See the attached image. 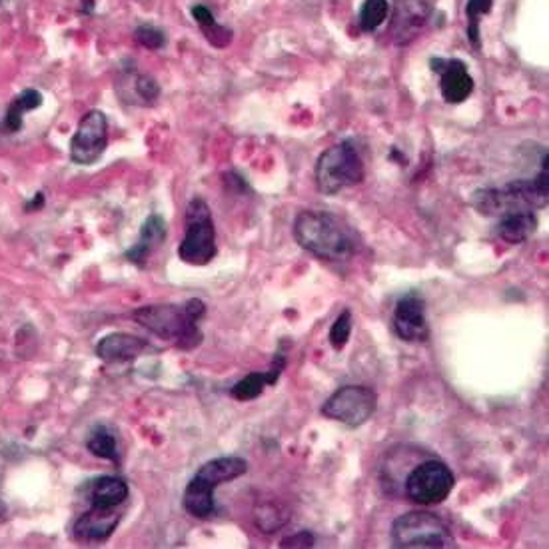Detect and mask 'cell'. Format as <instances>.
I'll use <instances>...</instances> for the list:
<instances>
[{"mask_svg":"<svg viewBox=\"0 0 549 549\" xmlns=\"http://www.w3.org/2000/svg\"><path fill=\"white\" fill-rule=\"evenodd\" d=\"M294 238L299 248L316 258L338 262L356 252V238L338 216L322 210H304L294 220Z\"/></svg>","mask_w":549,"mask_h":549,"instance_id":"6da1fadb","label":"cell"},{"mask_svg":"<svg viewBox=\"0 0 549 549\" xmlns=\"http://www.w3.org/2000/svg\"><path fill=\"white\" fill-rule=\"evenodd\" d=\"M206 314V306L200 298L188 299L184 306L152 304L134 309L136 324L146 328L164 339H174L178 348L194 349L202 342L200 319Z\"/></svg>","mask_w":549,"mask_h":549,"instance_id":"7a4b0ae2","label":"cell"},{"mask_svg":"<svg viewBox=\"0 0 549 549\" xmlns=\"http://www.w3.org/2000/svg\"><path fill=\"white\" fill-rule=\"evenodd\" d=\"M547 152L544 154L542 170L534 180H515L502 188H482L474 194V206L484 216H502L512 210H537L547 206L549 198V170Z\"/></svg>","mask_w":549,"mask_h":549,"instance_id":"3957f363","label":"cell"},{"mask_svg":"<svg viewBox=\"0 0 549 549\" xmlns=\"http://www.w3.org/2000/svg\"><path fill=\"white\" fill-rule=\"evenodd\" d=\"M248 472V462L244 457L226 456L214 457L198 469L196 475L190 479L182 497L184 509L198 519L212 517L216 512L214 489L222 484H230L242 477Z\"/></svg>","mask_w":549,"mask_h":549,"instance_id":"277c9868","label":"cell"},{"mask_svg":"<svg viewBox=\"0 0 549 549\" xmlns=\"http://www.w3.org/2000/svg\"><path fill=\"white\" fill-rule=\"evenodd\" d=\"M316 186L324 196L339 194L344 188H352L366 176L364 160L352 140L326 148L316 160Z\"/></svg>","mask_w":549,"mask_h":549,"instance_id":"5b68a950","label":"cell"},{"mask_svg":"<svg viewBox=\"0 0 549 549\" xmlns=\"http://www.w3.org/2000/svg\"><path fill=\"white\" fill-rule=\"evenodd\" d=\"M218 254L216 228L210 206L202 198L190 200L186 208V232L178 256L190 266H208Z\"/></svg>","mask_w":549,"mask_h":549,"instance_id":"8992f818","label":"cell"},{"mask_svg":"<svg viewBox=\"0 0 549 549\" xmlns=\"http://www.w3.org/2000/svg\"><path fill=\"white\" fill-rule=\"evenodd\" d=\"M394 547L432 549L456 547V539L442 517L429 512H407L392 524Z\"/></svg>","mask_w":549,"mask_h":549,"instance_id":"52a82bcc","label":"cell"},{"mask_svg":"<svg viewBox=\"0 0 549 549\" xmlns=\"http://www.w3.org/2000/svg\"><path fill=\"white\" fill-rule=\"evenodd\" d=\"M377 409V394L372 387L349 384L329 396L322 406V416L348 427H362Z\"/></svg>","mask_w":549,"mask_h":549,"instance_id":"ba28073f","label":"cell"},{"mask_svg":"<svg viewBox=\"0 0 549 549\" xmlns=\"http://www.w3.org/2000/svg\"><path fill=\"white\" fill-rule=\"evenodd\" d=\"M456 485L454 472L439 459L416 466L406 479V495L417 505H437L446 502Z\"/></svg>","mask_w":549,"mask_h":549,"instance_id":"9c48e42d","label":"cell"},{"mask_svg":"<svg viewBox=\"0 0 549 549\" xmlns=\"http://www.w3.org/2000/svg\"><path fill=\"white\" fill-rule=\"evenodd\" d=\"M108 146V118L103 110H90L80 120L70 140V160L80 166H90L104 154Z\"/></svg>","mask_w":549,"mask_h":549,"instance_id":"30bf717a","label":"cell"},{"mask_svg":"<svg viewBox=\"0 0 549 549\" xmlns=\"http://www.w3.org/2000/svg\"><path fill=\"white\" fill-rule=\"evenodd\" d=\"M437 0H396L389 16V34L397 46H407L432 23Z\"/></svg>","mask_w":549,"mask_h":549,"instance_id":"8fae6325","label":"cell"},{"mask_svg":"<svg viewBox=\"0 0 549 549\" xmlns=\"http://www.w3.org/2000/svg\"><path fill=\"white\" fill-rule=\"evenodd\" d=\"M429 68L439 74V90L447 104H462L472 96L474 78L464 60L436 56L429 60Z\"/></svg>","mask_w":549,"mask_h":549,"instance_id":"7c38bea8","label":"cell"},{"mask_svg":"<svg viewBox=\"0 0 549 549\" xmlns=\"http://www.w3.org/2000/svg\"><path fill=\"white\" fill-rule=\"evenodd\" d=\"M394 329L399 339L409 344H422L429 338L424 298L409 292L399 298L394 309Z\"/></svg>","mask_w":549,"mask_h":549,"instance_id":"4fadbf2b","label":"cell"},{"mask_svg":"<svg viewBox=\"0 0 549 549\" xmlns=\"http://www.w3.org/2000/svg\"><path fill=\"white\" fill-rule=\"evenodd\" d=\"M116 93L120 100L132 106H154L160 98V86L152 76L144 73L130 63L123 66L116 78Z\"/></svg>","mask_w":549,"mask_h":549,"instance_id":"5bb4252c","label":"cell"},{"mask_svg":"<svg viewBox=\"0 0 549 549\" xmlns=\"http://www.w3.org/2000/svg\"><path fill=\"white\" fill-rule=\"evenodd\" d=\"M120 519H123V512H118V507L93 505L86 514L78 517L74 537L78 542H106L114 534Z\"/></svg>","mask_w":549,"mask_h":549,"instance_id":"9a60e30c","label":"cell"},{"mask_svg":"<svg viewBox=\"0 0 549 549\" xmlns=\"http://www.w3.org/2000/svg\"><path fill=\"white\" fill-rule=\"evenodd\" d=\"M146 348L148 342L144 338L116 332L100 339L96 344V356L106 364H124L142 356Z\"/></svg>","mask_w":549,"mask_h":549,"instance_id":"2e32d148","label":"cell"},{"mask_svg":"<svg viewBox=\"0 0 549 549\" xmlns=\"http://www.w3.org/2000/svg\"><path fill=\"white\" fill-rule=\"evenodd\" d=\"M166 234H168L166 220L160 214H150L144 220L142 228H140L138 242L130 250H126L124 258L128 260V262H132L134 266L144 268L146 262H148V258L152 256L156 250L164 244Z\"/></svg>","mask_w":549,"mask_h":549,"instance_id":"e0dca14e","label":"cell"},{"mask_svg":"<svg viewBox=\"0 0 549 549\" xmlns=\"http://www.w3.org/2000/svg\"><path fill=\"white\" fill-rule=\"evenodd\" d=\"M284 368H286V354L282 352V349H278L270 369H266V372L248 374L246 377H242L240 382H236L232 386V389H230V396L238 399V402H252V399L262 396V392L268 386H274L278 382V377L282 376Z\"/></svg>","mask_w":549,"mask_h":549,"instance_id":"ac0fdd59","label":"cell"},{"mask_svg":"<svg viewBox=\"0 0 549 549\" xmlns=\"http://www.w3.org/2000/svg\"><path fill=\"white\" fill-rule=\"evenodd\" d=\"M537 230L535 210L522 208L512 210L499 216L495 224V234L507 244H522Z\"/></svg>","mask_w":549,"mask_h":549,"instance_id":"d6986e66","label":"cell"},{"mask_svg":"<svg viewBox=\"0 0 549 549\" xmlns=\"http://www.w3.org/2000/svg\"><path fill=\"white\" fill-rule=\"evenodd\" d=\"M128 484L126 479L118 475H103L93 484L90 492V504L98 507H120L128 499Z\"/></svg>","mask_w":549,"mask_h":549,"instance_id":"ffe728a7","label":"cell"},{"mask_svg":"<svg viewBox=\"0 0 549 549\" xmlns=\"http://www.w3.org/2000/svg\"><path fill=\"white\" fill-rule=\"evenodd\" d=\"M40 104H43V94H40L38 90H34V88L23 90V93H20L13 100V103H10V106L6 110V116H5L3 128L10 134L18 132V130L23 128L25 114L30 113V110H36Z\"/></svg>","mask_w":549,"mask_h":549,"instance_id":"44dd1931","label":"cell"},{"mask_svg":"<svg viewBox=\"0 0 549 549\" xmlns=\"http://www.w3.org/2000/svg\"><path fill=\"white\" fill-rule=\"evenodd\" d=\"M86 447L88 452L100 457V459H108V462L118 464L120 456H118V442L114 434L106 427H96L90 437L86 439Z\"/></svg>","mask_w":549,"mask_h":549,"instance_id":"7402d4cb","label":"cell"},{"mask_svg":"<svg viewBox=\"0 0 549 549\" xmlns=\"http://www.w3.org/2000/svg\"><path fill=\"white\" fill-rule=\"evenodd\" d=\"M389 0H364L359 6V26L364 33H374L384 25V20L389 16Z\"/></svg>","mask_w":549,"mask_h":549,"instance_id":"603a6c76","label":"cell"},{"mask_svg":"<svg viewBox=\"0 0 549 549\" xmlns=\"http://www.w3.org/2000/svg\"><path fill=\"white\" fill-rule=\"evenodd\" d=\"M494 0H467L466 16H467V38L475 50L482 48V38H479V18L482 15L492 13Z\"/></svg>","mask_w":549,"mask_h":549,"instance_id":"cb8c5ba5","label":"cell"},{"mask_svg":"<svg viewBox=\"0 0 549 549\" xmlns=\"http://www.w3.org/2000/svg\"><path fill=\"white\" fill-rule=\"evenodd\" d=\"M349 336H352V312L344 309V312L336 318L332 328H329V346H332L336 352H339V349H344L349 342Z\"/></svg>","mask_w":549,"mask_h":549,"instance_id":"d4e9b609","label":"cell"},{"mask_svg":"<svg viewBox=\"0 0 549 549\" xmlns=\"http://www.w3.org/2000/svg\"><path fill=\"white\" fill-rule=\"evenodd\" d=\"M288 522V514L284 509H278L272 504H266L258 509V525L266 534H274Z\"/></svg>","mask_w":549,"mask_h":549,"instance_id":"484cf974","label":"cell"},{"mask_svg":"<svg viewBox=\"0 0 549 549\" xmlns=\"http://www.w3.org/2000/svg\"><path fill=\"white\" fill-rule=\"evenodd\" d=\"M134 38H136V43L140 46H144L148 50H160V48L166 46V34L162 33V30L152 26V25L138 26L134 30Z\"/></svg>","mask_w":549,"mask_h":549,"instance_id":"4316f807","label":"cell"},{"mask_svg":"<svg viewBox=\"0 0 549 549\" xmlns=\"http://www.w3.org/2000/svg\"><path fill=\"white\" fill-rule=\"evenodd\" d=\"M202 33L208 38V43L216 48H226L230 43H232V30L220 26L218 23L208 28H202Z\"/></svg>","mask_w":549,"mask_h":549,"instance_id":"83f0119b","label":"cell"},{"mask_svg":"<svg viewBox=\"0 0 549 549\" xmlns=\"http://www.w3.org/2000/svg\"><path fill=\"white\" fill-rule=\"evenodd\" d=\"M316 544V537L314 534L309 532H299L296 535H289L286 537L282 544H279V547H314Z\"/></svg>","mask_w":549,"mask_h":549,"instance_id":"f1b7e54d","label":"cell"},{"mask_svg":"<svg viewBox=\"0 0 549 549\" xmlns=\"http://www.w3.org/2000/svg\"><path fill=\"white\" fill-rule=\"evenodd\" d=\"M190 13H192V16H194L196 23L200 25V28H208V26L216 25V18H214V15H212V10H210V8L204 6V5H194L192 10H190Z\"/></svg>","mask_w":549,"mask_h":549,"instance_id":"f546056e","label":"cell"},{"mask_svg":"<svg viewBox=\"0 0 549 549\" xmlns=\"http://www.w3.org/2000/svg\"><path fill=\"white\" fill-rule=\"evenodd\" d=\"M43 206H44V194L38 192L34 196V200H30V202L25 204V210H26V212H33V210H40Z\"/></svg>","mask_w":549,"mask_h":549,"instance_id":"4dcf8cb0","label":"cell"},{"mask_svg":"<svg viewBox=\"0 0 549 549\" xmlns=\"http://www.w3.org/2000/svg\"><path fill=\"white\" fill-rule=\"evenodd\" d=\"M94 3L96 0H80V10H83L84 15H90L94 10Z\"/></svg>","mask_w":549,"mask_h":549,"instance_id":"1f68e13d","label":"cell"},{"mask_svg":"<svg viewBox=\"0 0 549 549\" xmlns=\"http://www.w3.org/2000/svg\"><path fill=\"white\" fill-rule=\"evenodd\" d=\"M389 158H392V160H394V162H397V164H399V162H402V166H406V164H407V160H406V156H404L402 152H399V150H397V148H392V156H389Z\"/></svg>","mask_w":549,"mask_h":549,"instance_id":"d6a6232c","label":"cell"},{"mask_svg":"<svg viewBox=\"0 0 549 549\" xmlns=\"http://www.w3.org/2000/svg\"><path fill=\"white\" fill-rule=\"evenodd\" d=\"M6 517H8V507H6V504L3 502V497H0V524L6 522Z\"/></svg>","mask_w":549,"mask_h":549,"instance_id":"836d02e7","label":"cell"},{"mask_svg":"<svg viewBox=\"0 0 549 549\" xmlns=\"http://www.w3.org/2000/svg\"><path fill=\"white\" fill-rule=\"evenodd\" d=\"M0 5H3V0H0Z\"/></svg>","mask_w":549,"mask_h":549,"instance_id":"e575fe53","label":"cell"}]
</instances>
